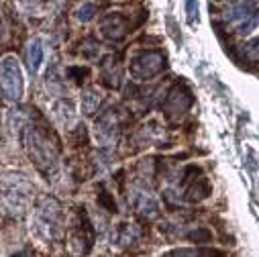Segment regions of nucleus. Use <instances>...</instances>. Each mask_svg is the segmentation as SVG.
Masks as SVG:
<instances>
[{"label": "nucleus", "mask_w": 259, "mask_h": 257, "mask_svg": "<svg viewBox=\"0 0 259 257\" xmlns=\"http://www.w3.org/2000/svg\"><path fill=\"white\" fill-rule=\"evenodd\" d=\"M210 237H212L210 231H208V229H202V227H198L196 231H192V233L188 235L190 241H196V243H208Z\"/></svg>", "instance_id": "20"}, {"label": "nucleus", "mask_w": 259, "mask_h": 257, "mask_svg": "<svg viewBox=\"0 0 259 257\" xmlns=\"http://www.w3.org/2000/svg\"><path fill=\"white\" fill-rule=\"evenodd\" d=\"M31 184L25 176H5L0 180V202L11 215H23L29 198H31Z\"/></svg>", "instance_id": "1"}, {"label": "nucleus", "mask_w": 259, "mask_h": 257, "mask_svg": "<svg viewBox=\"0 0 259 257\" xmlns=\"http://www.w3.org/2000/svg\"><path fill=\"white\" fill-rule=\"evenodd\" d=\"M43 57H45V51H43L41 41H31V45L27 47V61H29L31 74H37L39 72L41 63H43Z\"/></svg>", "instance_id": "14"}, {"label": "nucleus", "mask_w": 259, "mask_h": 257, "mask_svg": "<svg viewBox=\"0 0 259 257\" xmlns=\"http://www.w3.org/2000/svg\"><path fill=\"white\" fill-rule=\"evenodd\" d=\"M192 106V94L190 90L184 86V84H178L171 88V92L167 94V100H165V112L167 116H182L188 108Z\"/></svg>", "instance_id": "8"}, {"label": "nucleus", "mask_w": 259, "mask_h": 257, "mask_svg": "<svg viewBox=\"0 0 259 257\" xmlns=\"http://www.w3.org/2000/svg\"><path fill=\"white\" fill-rule=\"evenodd\" d=\"M257 5H259V0H237V3H233V7L225 13V19L229 23H243L255 11Z\"/></svg>", "instance_id": "11"}, {"label": "nucleus", "mask_w": 259, "mask_h": 257, "mask_svg": "<svg viewBox=\"0 0 259 257\" xmlns=\"http://www.w3.org/2000/svg\"><path fill=\"white\" fill-rule=\"evenodd\" d=\"M131 204L135 206V210L139 215H143L145 219H155L159 215V202L157 198L145 186H135L133 194H131Z\"/></svg>", "instance_id": "6"}, {"label": "nucleus", "mask_w": 259, "mask_h": 257, "mask_svg": "<svg viewBox=\"0 0 259 257\" xmlns=\"http://www.w3.org/2000/svg\"><path fill=\"white\" fill-rule=\"evenodd\" d=\"M118 126H120V120H118V112L114 108L106 110L94 124V133H96V139L104 145L112 143L116 139V133H118Z\"/></svg>", "instance_id": "7"}, {"label": "nucleus", "mask_w": 259, "mask_h": 257, "mask_svg": "<svg viewBox=\"0 0 259 257\" xmlns=\"http://www.w3.org/2000/svg\"><path fill=\"white\" fill-rule=\"evenodd\" d=\"M53 116H55V120L61 124V126H70L72 122H74V118H76V110H74V104L70 102V100H57L55 104H53Z\"/></svg>", "instance_id": "12"}, {"label": "nucleus", "mask_w": 259, "mask_h": 257, "mask_svg": "<svg viewBox=\"0 0 259 257\" xmlns=\"http://www.w3.org/2000/svg\"><path fill=\"white\" fill-rule=\"evenodd\" d=\"M171 257H225V255L217 249L196 247V249H176L171 251Z\"/></svg>", "instance_id": "15"}, {"label": "nucleus", "mask_w": 259, "mask_h": 257, "mask_svg": "<svg viewBox=\"0 0 259 257\" xmlns=\"http://www.w3.org/2000/svg\"><path fill=\"white\" fill-rule=\"evenodd\" d=\"M186 15H188V23L190 25L198 23V3L196 0H186Z\"/></svg>", "instance_id": "19"}, {"label": "nucleus", "mask_w": 259, "mask_h": 257, "mask_svg": "<svg viewBox=\"0 0 259 257\" xmlns=\"http://www.w3.org/2000/svg\"><path fill=\"white\" fill-rule=\"evenodd\" d=\"M165 68V55L161 51H141L137 53L133 59H131V66H128V70H131V76L135 80H151L153 76L161 74Z\"/></svg>", "instance_id": "5"}, {"label": "nucleus", "mask_w": 259, "mask_h": 257, "mask_svg": "<svg viewBox=\"0 0 259 257\" xmlns=\"http://www.w3.org/2000/svg\"><path fill=\"white\" fill-rule=\"evenodd\" d=\"M141 237V229L133 223H122L114 229V235H112V241L114 245L118 247H126V245H133L137 239Z\"/></svg>", "instance_id": "10"}, {"label": "nucleus", "mask_w": 259, "mask_h": 257, "mask_svg": "<svg viewBox=\"0 0 259 257\" xmlns=\"http://www.w3.org/2000/svg\"><path fill=\"white\" fill-rule=\"evenodd\" d=\"M0 88H3L5 96L13 102H19L25 92V80H23V70L15 55H5L0 59Z\"/></svg>", "instance_id": "4"}, {"label": "nucleus", "mask_w": 259, "mask_h": 257, "mask_svg": "<svg viewBox=\"0 0 259 257\" xmlns=\"http://www.w3.org/2000/svg\"><path fill=\"white\" fill-rule=\"evenodd\" d=\"M241 51H243V57H245L247 61H259V37L247 41V43L241 47Z\"/></svg>", "instance_id": "18"}, {"label": "nucleus", "mask_w": 259, "mask_h": 257, "mask_svg": "<svg viewBox=\"0 0 259 257\" xmlns=\"http://www.w3.org/2000/svg\"><path fill=\"white\" fill-rule=\"evenodd\" d=\"M96 15H98V9H96L94 3H84V5L76 11V19H78L80 23H90Z\"/></svg>", "instance_id": "17"}, {"label": "nucleus", "mask_w": 259, "mask_h": 257, "mask_svg": "<svg viewBox=\"0 0 259 257\" xmlns=\"http://www.w3.org/2000/svg\"><path fill=\"white\" fill-rule=\"evenodd\" d=\"M33 231H35L37 237H41L45 241H51L59 235V231H61V208H59L57 200L45 198L37 206L35 217H33Z\"/></svg>", "instance_id": "2"}, {"label": "nucleus", "mask_w": 259, "mask_h": 257, "mask_svg": "<svg viewBox=\"0 0 259 257\" xmlns=\"http://www.w3.org/2000/svg\"><path fill=\"white\" fill-rule=\"evenodd\" d=\"M80 104H82V112L92 116L94 112H98V106L102 104V94L94 88L90 90H84L82 92V98H80Z\"/></svg>", "instance_id": "13"}, {"label": "nucleus", "mask_w": 259, "mask_h": 257, "mask_svg": "<svg viewBox=\"0 0 259 257\" xmlns=\"http://www.w3.org/2000/svg\"><path fill=\"white\" fill-rule=\"evenodd\" d=\"M27 143H29V155L35 161V165L41 172L49 174L57 163V147L49 141V137L45 133L39 131V128H31Z\"/></svg>", "instance_id": "3"}, {"label": "nucleus", "mask_w": 259, "mask_h": 257, "mask_svg": "<svg viewBox=\"0 0 259 257\" xmlns=\"http://www.w3.org/2000/svg\"><path fill=\"white\" fill-rule=\"evenodd\" d=\"M100 31H102V35H104L106 39H110V41H120V39L126 35V31H128V21H126L122 15H118V13L108 15V17L102 19Z\"/></svg>", "instance_id": "9"}, {"label": "nucleus", "mask_w": 259, "mask_h": 257, "mask_svg": "<svg viewBox=\"0 0 259 257\" xmlns=\"http://www.w3.org/2000/svg\"><path fill=\"white\" fill-rule=\"evenodd\" d=\"M259 27V11H253L243 23H239V27H237V35H241V37H245V35H249L253 29H257Z\"/></svg>", "instance_id": "16"}]
</instances>
